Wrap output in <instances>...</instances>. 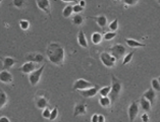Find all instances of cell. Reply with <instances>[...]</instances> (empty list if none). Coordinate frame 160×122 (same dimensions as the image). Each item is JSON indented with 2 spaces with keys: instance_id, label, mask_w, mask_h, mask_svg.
<instances>
[{
  "instance_id": "6da1fadb",
  "label": "cell",
  "mask_w": 160,
  "mask_h": 122,
  "mask_svg": "<svg viewBox=\"0 0 160 122\" xmlns=\"http://www.w3.org/2000/svg\"><path fill=\"white\" fill-rule=\"evenodd\" d=\"M47 57L53 64L62 66L64 63V48L58 43H50L46 50Z\"/></svg>"
},
{
  "instance_id": "7a4b0ae2",
  "label": "cell",
  "mask_w": 160,
  "mask_h": 122,
  "mask_svg": "<svg viewBox=\"0 0 160 122\" xmlns=\"http://www.w3.org/2000/svg\"><path fill=\"white\" fill-rule=\"evenodd\" d=\"M112 84H111V90L109 92V99H110L111 103H114L116 99L118 98L119 93L121 91V83L119 81L114 75H112Z\"/></svg>"
},
{
  "instance_id": "3957f363",
  "label": "cell",
  "mask_w": 160,
  "mask_h": 122,
  "mask_svg": "<svg viewBox=\"0 0 160 122\" xmlns=\"http://www.w3.org/2000/svg\"><path fill=\"white\" fill-rule=\"evenodd\" d=\"M45 64H43L40 68H36L34 71H32L31 73H29V81H30L31 86H37L38 83L41 79V75L43 71H44Z\"/></svg>"
},
{
  "instance_id": "277c9868",
  "label": "cell",
  "mask_w": 160,
  "mask_h": 122,
  "mask_svg": "<svg viewBox=\"0 0 160 122\" xmlns=\"http://www.w3.org/2000/svg\"><path fill=\"white\" fill-rule=\"evenodd\" d=\"M110 52H111L112 56L115 57V59L117 60V59H121L125 56L126 52V49L125 46L121 45V44H116V45L112 46L110 48Z\"/></svg>"
},
{
  "instance_id": "5b68a950",
  "label": "cell",
  "mask_w": 160,
  "mask_h": 122,
  "mask_svg": "<svg viewBox=\"0 0 160 122\" xmlns=\"http://www.w3.org/2000/svg\"><path fill=\"white\" fill-rule=\"evenodd\" d=\"M100 60L102 61V63L106 66V67L111 68L115 65L116 59H115V57L112 56L111 54H109L107 52H103L100 54Z\"/></svg>"
},
{
  "instance_id": "8992f818",
  "label": "cell",
  "mask_w": 160,
  "mask_h": 122,
  "mask_svg": "<svg viewBox=\"0 0 160 122\" xmlns=\"http://www.w3.org/2000/svg\"><path fill=\"white\" fill-rule=\"evenodd\" d=\"M139 113V101H135L129 107V118L130 121H134Z\"/></svg>"
},
{
  "instance_id": "52a82bcc",
  "label": "cell",
  "mask_w": 160,
  "mask_h": 122,
  "mask_svg": "<svg viewBox=\"0 0 160 122\" xmlns=\"http://www.w3.org/2000/svg\"><path fill=\"white\" fill-rule=\"evenodd\" d=\"M91 87H93V84L89 83L88 80L83 79H77L74 84V90H77V91H82V90H85V88H88Z\"/></svg>"
},
{
  "instance_id": "ba28073f",
  "label": "cell",
  "mask_w": 160,
  "mask_h": 122,
  "mask_svg": "<svg viewBox=\"0 0 160 122\" xmlns=\"http://www.w3.org/2000/svg\"><path fill=\"white\" fill-rule=\"evenodd\" d=\"M37 6L40 9L43 10L46 14L51 16V9H50V1L49 0H36Z\"/></svg>"
},
{
  "instance_id": "9c48e42d",
  "label": "cell",
  "mask_w": 160,
  "mask_h": 122,
  "mask_svg": "<svg viewBox=\"0 0 160 122\" xmlns=\"http://www.w3.org/2000/svg\"><path fill=\"white\" fill-rule=\"evenodd\" d=\"M99 92V87L98 86H94L88 88H85V90L80 91V93L83 96L84 98H92L94 96H96V94Z\"/></svg>"
},
{
  "instance_id": "30bf717a",
  "label": "cell",
  "mask_w": 160,
  "mask_h": 122,
  "mask_svg": "<svg viewBox=\"0 0 160 122\" xmlns=\"http://www.w3.org/2000/svg\"><path fill=\"white\" fill-rule=\"evenodd\" d=\"M13 80V76L7 69H3L0 71V81L3 84H11Z\"/></svg>"
},
{
  "instance_id": "8fae6325",
  "label": "cell",
  "mask_w": 160,
  "mask_h": 122,
  "mask_svg": "<svg viewBox=\"0 0 160 122\" xmlns=\"http://www.w3.org/2000/svg\"><path fill=\"white\" fill-rule=\"evenodd\" d=\"M27 61H33L35 63H41L45 60V57L41 53H30L26 56Z\"/></svg>"
},
{
  "instance_id": "7c38bea8",
  "label": "cell",
  "mask_w": 160,
  "mask_h": 122,
  "mask_svg": "<svg viewBox=\"0 0 160 122\" xmlns=\"http://www.w3.org/2000/svg\"><path fill=\"white\" fill-rule=\"evenodd\" d=\"M37 68V65H36L35 62L33 61H28L26 63H24L21 67V71L23 73H31L32 71Z\"/></svg>"
},
{
  "instance_id": "4fadbf2b",
  "label": "cell",
  "mask_w": 160,
  "mask_h": 122,
  "mask_svg": "<svg viewBox=\"0 0 160 122\" xmlns=\"http://www.w3.org/2000/svg\"><path fill=\"white\" fill-rule=\"evenodd\" d=\"M143 97L146 98L148 101L151 103V105H154L155 99H156V93H155V91L153 90V88H149L148 91L145 92V94L143 95Z\"/></svg>"
},
{
  "instance_id": "5bb4252c",
  "label": "cell",
  "mask_w": 160,
  "mask_h": 122,
  "mask_svg": "<svg viewBox=\"0 0 160 122\" xmlns=\"http://www.w3.org/2000/svg\"><path fill=\"white\" fill-rule=\"evenodd\" d=\"M87 113V105L86 104H78L75 107L74 111V116H79V115H85Z\"/></svg>"
},
{
  "instance_id": "9a60e30c",
  "label": "cell",
  "mask_w": 160,
  "mask_h": 122,
  "mask_svg": "<svg viewBox=\"0 0 160 122\" xmlns=\"http://www.w3.org/2000/svg\"><path fill=\"white\" fill-rule=\"evenodd\" d=\"M92 18V20H95V21L97 23V25H99V27L104 29L105 28H106L107 25V18L105 16H95V17H90Z\"/></svg>"
},
{
  "instance_id": "2e32d148",
  "label": "cell",
  "mask_w": 160,
  "mask_h": 122,
  "mask_svg": "<svg viewBox=\"0 0 160 122\" xmlns=\"http://www.w3.org/2000/svg\"><path fill=\"white\" fill-rule=\"evenodd\" d=\"M78 43H79V45L81 46V47L88 48V42H87L86 36H85V34H84L83 31H80L79 32V35H78Z\"/></svg>"
},
{
  "instance_id": "e0dca14e",
  "label": "cell",
  "mask_w": 160,
  "mask_h": 122,
  "mask_svg": "<svg viewBox=\"0 0 160 122\" xmlns=\"http://www.w3.org/2000/svg\"><path fill=\"white\" fill-rule=\"evenodd\" d=\"M36 106H37V108L39 109H44L48 106V101H47V99L44 97H39L36 99Z\"/></svg>"
},
{
  "instance_id": "ac0fdd59",
  "label": "cell",
  "mask_w": 160,
  "mask_h": 122,
  "mask_svg": "<svg viewBox=\"0 0 160 122\" xmlns=\"http://www.w3.org/2000/svg\"><path fill=\"white\" fill-rule=\"evenodd\" d=\"M16 64V60L12 57H5L3 59V69H9Z\"/></svg>"
},
{
  "instance_id": "d6986e66",
  "label": "cell",
  "mask_w": 160,
  "mask_h": 122,
  "mask_svg": "<svg viewBox=\"0 0 160 122\" xmlns=\"http://www.w3.org/2000/svg\"><path fill=\"white\" fill-rule=\"evenodd\" d=\"M140 105H141V108L143 109L144 111H146V112H148V111H150L151 110V103L148 101V100L146 98H144V97H142L141 100H140Z\"/></svg>"
},
{
  "instance_id": "ffe728a7",
  "label": "cell",
  "mask_w": 160,
  "mask_h": 122,
  "mask_svg": "<svg viewBox=\"0 0 160 122\" xmlns=\"http://www.w3.org/2000/svg\"><path fill=\"white\" fill-rule=\"evenodd\" d=\"M126 45H129L130 47H133V48H138V47H146V45L143 43H140L138 41L134 40V39H126Z\"/></svg>"
},
{
  "instance_id": "44dd1931",
  "label": "cell",
  "mask_w": 160,
  "mask_h": 122,
  "mask_svg": "<svg viewBox=\"0 0 160 122\" xmlns=\"http://www.w3.org/2000/svg\"><path fill=\"white\" fill-rule=\"evenodd\" d=\"M7 101H8V98H7L6 93L2 88H0V109L7 104Z\"/></svg>"
},
{
  "instance_id": "7402d4cb",
  "label": "cell",
  "mask_w": 160,
  "mask_h": 122,
  "mask_svg": "<svg viewBox=\"0 0 160 122\" xmlns=\"http://www.w3.org/2000/svg\"><path fill=\"white\" fill-rule=\"evenodd\" d=\"M102 39H103V37L100 33H94V34H92V37H91V41H92V43L95 44V45L100 44Z\"/></svg>"
},
{
  "instance_id": "603a6c76",
  "label": "cell",
  "mask_w": 160,
  "mask_h": 122,
  "mask_svg": "<svg viewBox=\"0 0 160 122\" xmlns=\"http://www.w3.org/2000/svg\"><path fill=\"white\" fill-rule=\"evenodd\" d=\"M99 103L101 106L104 107V108H106V107H109L111 105V101L108 96H106V97H102V96H101V98L99 99Z\"/></svg>"
},
{
  "instance_id": "cb8c5ba5",
  "label": "cell",
  "mask_w": 160,
  "mask_h": 122,
  "mask_svg": "<svg viewBox=\"0 0 160 122\" xmlns=\"http://www.w3.org/2000/svg\"><path fill=\"white\" fill-rule=\"evenodd\" d=\"M72 23L75 25H81L84 23V17L80 13H77L75 16L72 17Z\"/></svg>"
},
{
  "instance_id": "d4e9b609",
  "label": "cell",
  "mask_w": 160,
  "mask_h": 122,
  "mask_svg": "<svg viewBox=\"0 0 160 122\" xmlns=\"http://www.w3.org/2000/svg\"><path fill=\"white\" fill-rule=\"evenodd\" d=\"M72 12H74V10H72V6L71 5H67V6H65L64 7V9H63V11H62V14H63V16L65 18H67V17H70Z\"/></svg>"
},
{
  "instance_id": "484cf974",
  "label": "cell",
  "mask_w": 160,
  "mask_h": 122,
  "mask_svg": "<svg viewBox=\"0 0 160 122\" xmlns=\"http://www.w3.org/2000/svg\"><path fill=\"white\" fill-rule=\"evenodd\" d=\"M133 57H134V52H130V53H128L126 55H125V58H123V61H122V65L130 63V62L132 61Z\"/></svg>"
},
{
  "instance_id": "4316f807",
  "label": "cell",
  "mask_w": 160,
  "mask_h": 122,
  "mask_svg": "<svg viewBox=\"0 0 160 122\" xmlns=\"http://www.w3.org/2000/svg\"><path fill=\"white\" fill-rule=\"evenodd\" d=\"M111 90V86L110 87H104L102 88H100L99 90V94L102 96V97H106V96L109 95V92Z\"/></svg>"
},
{
  "instance_id": "83f0119b",
  "label": "cell",
  "mask_w": 160,
  "mask_h": 122,
  "mask_svg": "<svg viewBox=\"0 0 160 122\" xmlns=\"http://www.w3.org/2000/svg\"><path fill=\"white\" fill-rule=\"evenodd\" d=\"M20 27L23 31H27V29L30 28V23L27 20H20Z\"/></svg>"
},
{
  "instance_id": "f1b7e54d",
  "label": "cell",
  "mask_w": 160,
  "mask_h": 122,
  "mask_svg": "<svg viewBox=\"0 0 160 122\" xmlns=\"http://www.w3.org/2000/svg\"><path fill=\"white\" fill-rule=\"evenodd\" d=\"M151 86L153 88L154 91H157V92H160V84L157 79H153L151 81Z\"/></svg>"
},
{
  "instance_id": "f546056e",
  "label": "cell",
  "mask_w": 160,
  "mask_h": 122,
  "mask_svg": "<svg viewBox=\"0 0 160 122\" xmlns=\"http://www.w3.org/2000/svg\"><path fill=\"white\" fill-rule=\"evenodd\" d=\"M117 29H118V20L117 18H115V20L109 25V29H110L111 32H115Z\"/></svg>"
},
{
  "instance_id": "4dcf8cb0",
  "label": "cell",
  "mask_w": 160,
  "mask_h": 122,
  "mask_svg": "<svg viewBox=\"0 0 160 122\" xmlns=\"http://www.w3.org/2000/svg\"><path fill=\"white\" fill-rule=\"evenodd\" d=\"M114 37H116V33L115 32H109V33H106L104 36H103V38L104 40H106V41H110L114 38Z\"/></svg>"
},
{
  "instance_id": "1f68e13d",
  "label": "cell",
  "mask_w": 160,
  "mask_h": 122,
  "mask_svg": "<svg viewBox=\"0 0 160 122\" xmlns=\"http://www.w3.org/2000/svg\"><path fill=\"white\" fill-rule=\"evenodd\" d=\"M58 116V109H57V107H55L53 110H51V114H50V117H49V120H55L56 118Z\"/></svg>"
},
{
  "instance_id": "d6a6232c",
  "label": "cell",
  "mask_w": 160,
  "mask_h": 122,
  "mask_svg": "<svg viewBox=\"0 0 160 122\" xmlns=\"http://www.w3.org/2000/svg\"><path fill=\"white\" fill-rule=\"evenodd\" d=\"M50 114H51V110L48 109V108H47V107H46V108L43 109V112H42V116H43V118H46V119H49Z\"/></svg>"
},
{
  "instance_id": "836d02e7",
  "label": "cell",
  "mask_w": 160,
  "mask_h": 122,
  "mask_svg": "<svg viewBox=\"0 0 160 122\" xmlns=\"http://www.w3.org/2000/svg\"><path fill=\"white\" fill-rule=\"evenodd\" d=\"M72 10H74V12L75 13H80L84 10V7H82L80 4H75V6H72Z\"/></svg>"
},
{
  "instance_id": "e575fe53",
  "label": "cell",
  "mask_w": 160,
  "mask_h": 122,
  "mask_svg": "<svg viewBox=\"0 0 160 122\" xmlns=\"http://www.w3.org/2000/svg\"><path fill=\"white\" fill-rule=\"evenodd\" d=\"M13 5L17 8H21L24 6V0H13Z\"/></svg>"
},
{
  "instance_id": "d590c367",
  "label": "cell",
  "mask_w": 160,
  "mask_h": 122,
  "mask_svg": "<svg viewBox=\"0 0 160 122\" xmlns=\"http://www.w3.org/2000/svg\"><path fill=\"white\" fill-rule=\"evenodd\" d=\"M138 1H139V0H123V2H125L126 5H135L137 4Z\"/></svg>"
},
{
  "instance_id": "8d00e7d4",
  "label": "cell",
  "mask_w": 160,
  "mask_h": 122,
  "mask_svg": "<svg viewBox=\"0 0 160 122\" xmlns=\"http://www.w3.org/2000/svg\"><path fill=\"white\" fill-rule=\"evenodd\" d=\"M142 121L143 122H148L149 121V116L147 113H144L143 115H142Z\"/></svg>"
},
{
  "instance_id": "74e56055",
  "label": "cell",
  "mask_w": 160,
  "mask_h": 122,
  "mask_svg": "<svg viewBox=\"0 0 160 122\" xmlns=\"http://www.w3.org/2000/svg\"><path fill=\"white\" fill-rule=\"evenodd\" d=\"M92 122H98V114H94L92 116V119H91Z\"/></svg>"
},
{
  "instance_id": "f35d334b",
  "label": "cell",
  "mask_w": 160,
  "mask_h": 122,
  "mask_svg": "<svg viewBox=\"0 0 160 122\" xmlns=\"http://www.w3.org/2000/svg\"><path fill=\"white\" fill-rule=\"evenodd\" d=\"M10 120L8 119L7 117L3 116V117H0V122H9Z\"/></svg>"
},
{
  "instance_id": "ab89813d",
  "label": "cell",
  "mask_w": 160,
  "mask_h": 122,
  "mask_svg": "<svg viewBox=\"0 0 160 122\" xmlns=\"http://www.w3.org/2000/svg\"><path fill=\"white\" fill-rule=\"evenodd\" d=\"M98 122H105V118L103 115H98Z\"/></svg>"
},
{
  "instance_id": "60d3db41",
  "label": "cell",
  "mask_w": 160,
  "mask_h": 122,
  "mask_svg": "<svg viewBox=\"0 0 160 122\" xmlns=\"http://www.w3.org/2000/svg\"><path fill=\"white\" fill-rule=\"evenodd\" d=\"M80 5H81L82 7H85L86 6V2L84 1V0H81V1H80V3H79Z\"/></svg>"
},
{
  "instance_id": "b9f144b4",
  "label": "cell",
  "mask_w": 160,
  "mask_h": 122,
  "mask_svg": "<svg viewBox=\"0 0 160 122\" xmlns=\"http://www.w3.org/2000/svg\"><path fill=\"white\" fill-rule=\"evenodd\" d=\"M61 1H63V2H77V0H61Z\"/></svg>"
},
{
  "instance_id": "7bdbcfd3",
  "label": "cell",
  "mask_w": 160,
  "mask_h": 122,
  "mask_svg": "<svg viewBox=\"0 0 160 122\" xmlns=\"http://www.w3.org/2000/svg\"><path fill=\"white\" fill-rule=\"evenodd\" d=\"M113 1H115V2H119V1H121V0H113Z\"/></svg>"
},
{
  "instance_id": "ee69618b",
  "label": "cell",
  "mask_w": 160,
  "mask_h": 122,
  "mask_svg": "<svg viewBox=\"0 0 160 122\" xmlns=\"http://www.w3.org/2000/svg\"><path fill=\"white\" fill-rule=\"evenodd\" d=\"M158 81H159V84H160V76L158 77Z\"/></svg>"
},
{
  "instance_id": "f6af8a7d",
  "label": "cell",
  "mask_w": 160,
  "mask_h": 122,
  "mask_svg": "<svg viewBox=\"0 0 160 122\" xmlns=\"http://www.w3.org/2000/svg\"><path fill=\"white\" fill-rule=\"evenodd\" d=\"M157 2L159 3V4H160V0H157Z\"/></svg>"
},
{
  "instance_id": "bcb514c9",
  "label": "cell",
  "mask_w": 160,
  "mask_h": 122,
  "mask_svg": "<svg viewBox=\"0 0 160 122\" xmlns=\"http://www.w3.org/2000/svg\"><path fill=\"white\" fill-rule=\"evenodd\" d=\"M2 1H3V0H0V3H1V2H2Z\"/></svg>"
}]
</instances>
